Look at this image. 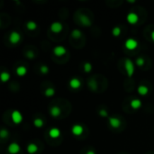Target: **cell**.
I'll list each match as a JSON object with an SVG mask.
<instances>
[{
    "label": "cell",
    "mask_w": 154,
    "mask_h": 154,
    "mask_svg": "<svg viewBox=\"0 0 154 154\" xmlns=\"http://www.w3.org/2000/svg\"><path fill=\"white\" fill-rule=\"evenodd\" d=\"M71 132L74 135L79 136L83 134V132H84V128H83V126L80 125V124H75L71 128Z\"/></svg>",
    "instance_id": "30bf717a"
},
{
    "label": "cell",
    "mask_w": 154,
    "mask_h": 154,
    "mask_svg": "<svg viewBox=\"0 0 154 154\" xmlns=\"http://www.w3.org/2000/svg\"><path fill=\"white\" fill-rule=\"evenodd\" d=\"M121 32L122 31H121V28L119 26H115V27H114V29L112 31V34L114 37H118L121 34Z\"/></svg>",
    "instance_id": "484cf974"
},
{
    "label": "cell",
    "mask_w": 154,
    "mask_h": 154,
    "mask_svg": "<svg viewBox=\"0 0 154 154\" xmlns=\"http://www.w3.org/2000/svg\"><path fill=\"white\" fill-rule=\"evenodd\" d=\"M20 40H21V35H20V33L18 32L13 31V32L10 33V35H9V41H10L11 43L16 44V43H18L20 42Z\"/></svg>",
    "instance_id": "3957f363"
},
{
    "label": "cell",
    "mask_w": 154,
    "mask_h": 154,
    "mask_svg": "<svg viewBox=\"0 0 154 154\" xmlns=\"http://www.w3.org/2000/svg\"><path fill=\"white\" fill-rule=\"evenodd\" d=\"M98 114H99V115L101 116V117H108V112L106 111L105 109H101V110H99V112H98Z\"/></svg>",
    "instance_id": "f546056e"
},
{
    "label": "cell",
    "mask_w": 154,
    "mask_h": 154,
    "mask_svg": "<svg viewBox=\"0 0 154 154\" xmlns=\"http://www.w3.org/2000/svg\"><path fill=\"white\" fill-rule=\"evenodd\" d=\"M135 62H136V65L138 67H143L144 65V63H145V61H144V59L143 57H139Z\"/></svg>",
    "instance_id": "f1b7e54d"
},
{
    "label": "cell",
    "mask_w": 154,
    "mask_h": 154,
    "mask_svg": "<svg viewBox=\"0 0 154 154\" xmlns=\"http://www.w3.org/2000/svg\"><path fill=\"white\" fill-rule=\"evenodd\" d=\"M150 36H151V39H152V41L154 42V31L151 32V34H150Z\"/></svg>",
    "instance_id": "d6a6232c"
},
{
    "label": "cell",
    "mask_w": 154,
    "mask_h": 154,
    "mask_svg": "<svg viewBox=\"0 0 154 154\" xmlns=\"http://www.w3.org/2000/svg\"><path fill=\"white\" fill-rule=\"evenodd\" d=\"M126 20H127V22L130 23V25H135V23H137V22L139 20V17H138V16L135 13H133V12H131V13H129L127 15Z\"/></svg>",
    "instance_id": "ba28073f"
},
{
    "label": "cell",
    "mask_w": 154,
    "mask_h": 154,
    "mask_svg": "<svg viewBox=\"0 0 154 154\" xmlns=\"http://www.w3.org/2000/svg\"><path fill=\"white\" fill-rule=\"evenodd\" d=\"M50 114L52 117L57 118L61 115V109L59 107V106H52V107L50 109Z\"/></svg>",
    "instance_id": "4fadbf2b"
},
{
    "label": "cell",
    "mask_w": 154,
    "mask_h": 154,
    "mask_svg": "<svg viewBox=\"0 0 154 154\" xmlns=\"http://www.w3.org/2000/svg\"><path fill=\"white\" fill-rule=\"evenodd\" d=\"M25 56H26L27 59H29V60H32V59H34L35 54H34V52H33L32 51H28V52L25 53Z\"/></svg>",
    "instance_id": "4dcf8cb0"
},
{
    "label": "cell",
    "mask_w": 154,
    "mask_h": 154,
    "mask_svg": "<svg viewBox=\"0 0 154 154\" xmlns=\"http://www.w3.org/2000/svg\"><path fill=\"white\" fill-rule=\"evenodd\" d=\"M69 87L72 89H78L81 87V81L77 78H73L69 80Z\"/></svg>",
    "instance_id": "8fae6325"
},
{
    "label": "cell",
    "mask_w": 154,
    "mask_h": 154,
    "mask_svg": "<svg viewBox=\"0 0 154 154\" xmlns=\"http://www.w3.org/2000/svg\"><path fill=\"white\" fill-rule=\"evenodd\" d=\"M37 23L33 22V21H28L26 23V28L29 30V31H34L35 29L37 28Z\"/></svg>",
    "instance_id": "d6986e66"
},
{
    "label": "cell",
    "mask_w": 154,
    "mask_h": 154,
    "mask_svg": "<svg viewBox=\"0 0 154 154\" xmlns=\"http://www.w3.org/2000/svg\"><path fill=\"white\" fill-rule=\"evenodd\" d=\"M33 125L37 128H41L43 126V121L41 119V118H35L33 120Z\"/></svg>",
    "instance_id": "cb8c5ba5"
},
{
    "label": "cell",
    "mask_w": 154,
    "mask_h": 154,
    "mask_svg": "<svg viewBox=\"0 0 154 154\" xmlns=\"http://www.w3.org/2000/svg\"><path fill=\"white\" fill-rule=\"evenodd\" d=\"M9 79H10V74L8 72L4 71V72H2L1 74H0V80H1L3 83H6V82L9 81Z\"/></svg>",
    "instance_id": "ffe728a7"
},
{
    "label": "cell",
    "mask_w": 154,
    "mask_h": 154,
    "mask_svg": "<svg viewBox=\"0 0 154 154\" xmlns=\"http://www.w3.org/2000/svg\"><path fill=\"white\" fill-rule=\"evenodd\" d=\"M8 135H9V133L6 129L2 128L1 130H0V138L1 139H6V137H8Z\"/></svg>",
    "instance_id": "4316f807"
},
{
    "label": "cell",
    "mask_w": 154,
    "mask_h": 154,
    "mask_svg": "<svg viewBox=\"0 0 154 154\" xmlns=\"http://www.w3.org/2000/svg\"><path fill=\"white\" fill-rule=\"evenodd\" d=\"M127 3H135V1H130V0H128Z\"/></svg>",
    "instance_id": "836d02e7"
},
{
    "label": "cell",
    "mask_w": 154,
    "mask_h": 154,
    "mask_svg": "<svg viewBox=\"0 0 154 154\" xmlns=\"http://www.w3.org/2000/svg\"><path fill=\"white\" fill-rule=\"evenodd\" d=\"M124 68H125V70H126L127 76L129 78H131L134 73V62L130 60V59H125Z\"/></svg>",
    "instance_id": "6da1fadb"
},
{
    "label": "cell",
    "mask_w": 154,
    "mask_h": 154,
    "mask_svg": "<svg viewBox=\"0 0 154 154\" xmlns=\"http://www.w3.org/2000/svg\"><path fill=\"white\" fill-rule=\"evenodd\" d=\"M108 122L111 127L116 129V128H119L121 125V121L119 118L117 117H109L108 118Z\"/></svg>",
    "instance_id": "9c48e42d"
},
{
    "label": "cell",
    "mask_w": 154,
    "mask_h": 154,
    "mask_svg": "<svg viewBox=\"0 0 154 154\" xmlns=\"http://www.w3.org/2000/svg\"><path fill=\"white\" fill-rule=\"evenodd\" d=\"M79 21H80V23L83 25V26H87V27H89L92 25V22L91 20L89 19L88 16H87L86 15H80L79 16Z\"/></svg>",
    "instance_id": "52a82bcc"
},
{
    "label": "cell",
    "mask_w": 154,
    "mask_h": 154,
    "mask_svg": "<svg viewBox=\"0 0 154 154\" xmlns=\"http://www.w3.org/2000/svg\"><path fill=\"white\" fill-rule=\"evenodd\" d=\"M38 151V147L36 144L34 143H30L28 146H27V152L29 154H34Z\"/></svg>",
    "instance_id": "ac0fdd59"
},
{
    "label": "cell",
    "mask_w": 154,
    "mask_h": 154,
    "mask_svg": "<svg viewBox=\"0 0 154 154\" xmlns=\"http://www.w3.org/2000/svg\"><path fill=\"white\" fill-rule=\"evenodd\" d=\"M49 134L52 138L53 139H56L58 137H60L61 136V130L59 129V128H56V127H53L50 130V132H49Z\"/></svg>",
    "instance_id": "5bb4252c"
},
{
    "label": "cell",
    "mask_w": 154,
    "mask_h": 154,
    "mask_svg": "<svg viewBox=\"0 0 154 154\" xmlns=\"http://www.w3.org/2000/svg\"><path fill=\"white\" fill-rule=\"evenodd\" d=\"M26 73H27V69L25 66H19V67H17V69H16V74L19 77L25 76Z\"/></svg>",
    "instance_id": "e0dca14e"
},
{
    "label": "cell",
    "mask_w": 154,
    "mask_h": 154,
    "mask_svg": "<svg viewBox=\"0 0 154 154\" xmlns=\"http://www.w3.org/2000/svg\"><path fill=\"white\" fill-rule=\"evenodd\" d=\"M71 36H72V38H74V39H79V38L82 36V32H81V31H79L78 29H75V30H73L72 32H71Z\"/></svg>",
    "instance_id": "603a6c76"
},
{
    "label": "cell",
    "mask_w": 154,
    "mask_h": 154,
    "mask_svg": "<svg viewBox=\"0 0 154 154\" xmlns=\"http://www.w3.org/2000/svg\"><path fill=\"white\" fill-rule=\"evenodd\" d=\"M44 95H45V97H53L54 95H55V90H54V88H46V90H45V92H44Z\"/></svg>",
    "instance_id": "44dd1931"
},
{
    "label": "cell",
    "mask_w": 154,
    "mask_h": 154,
    "mask_svg": "<svg viewBox=\"0 0 154 154\" xmlns=\"http://www.w3.org/2000/svg\"><path fill=\"white\" fill-rule=\"evenodd\" d=\"M130 105H131L132 108L137 110V109H140V108L141 107V105H143V103H141V101L139 98H135V99H133V100L131 101Z\"/></svg>",
    "instance_id": "9a60e30c"
},
{
    "label": "cell",
    "mask_w": 154,
    "mask_h": 154,
    "mask_svg": "<svg viewBox=\"0 0 154 154\" xmlns=\"http://www.w3.org/2000/svg\"><path fill=\"white\" fill-rule=\"evenodd\" d=\"M137 91L141 96H147L149 93V88L143 85H140L137 88Z\"/></svg>",
    "instance_id": "2e32d148"
},
{
    "label": "cell",
    "mask_w": 154,
    "mask_h": 154,
    "mask_svg": "<svg viewBox=\"0 0 154 154\" xmlns=\"http://www.w3.org/2000/svg\"><path fill=\"white\" fill-rule=\"evenodd\" d=\"M88 87H89V88L92 91H97V81L95 79H91L88 82Z\"/></svg>",
    "instance_id": "7402d4cb"
},
{
    "label": "cell",
    "mask_w": 154,
    "mask_h": 154,
    "mask_svg": "<svg viewBox=\"0 0 154 154\" xmlns=\"http://www.w3.org/2000/svg\"><path fill=\"white\" fill-rule=\"evenodd\" d=\"M40 71H41V73L43 74V75L48 74V73H49V67L46 66V65H42L41 68H40Z\"/></svg>",
    "instance_id": "83f0119b"
},
{
    "label": "cell",
    "mask_w": 154,
    "mask_h": 154,
    "mask_svg": "<svg viewBox=\"0 0 154 154\" xmlns=\"http://www.w3.org/2000/svg\"><path fill=\"white\" fill-rule=\"evenodd\" d=\"M124 46H125V48L127 50H134L137 48V46H138V42L133 38H130L128 40H126L125 43H124Z\"/></svg>",
    "instance_id": "277c9868"
},
{
    "label": "cell",
    "mask_w": 154,
    "mask_h": 154,
    "mask_svg": "<svg viewBox=\"0 0 154 154\" xmlns=\"http://www.w3.org/2000/svg\"><path fill=\"white\" fill-rule=\"evenodd\" d=\"M67 50L65 47L63 46H56L55 48L53 49V53L54 55L58 56V57H60V56H62L66 53Z\"/></svg>",
    "instance_id": "7c38bea8"
},
{
    "label": "cell",
    "mask_w": 154,
    "mask_h": 154,
    "mask_svg": "<svg viewBox=\"0 0 154 154\" xmlns=\"http://www.w3.org/2000/svg\"><path fill=\"white\" fill-rule=\"evenodd\" d=\"M63 30V25L62 23L60 22H54L52 23L51 25V31L54 33H59Z\"/></svg>",
    "instance_id": "5b68a950"
},
{
    "label": "cell",
    "mask_w": 154,
    "mask_h": 154,
    "mask_svg": "<svg viewBox=\"0 0 154 154\" xmlns=\"http://www.w3.org/2000/svg\"><path fill=\"white\" fill-rule=\"evenodd\" d=\"M84 72H86V73H89L91 70H92V69H93V67H92V64L90 63V62H85L84 63Z\"/></svg>",
    "instance_id": "d4e9b609"
},
{
    "label": "cell",
    "mask_w": 154,
    "mask_h": 154,
    "mask_svg": "<svg viewBox=\"0 0 154 154\" xmlns=\"http://www.w3.org/2000/svg\"><path fill=\"white\" fill-rule=\"evenodd\" d=\"M87 154H96V152H95L94 150H88L87 152Z\"/></svg>",
    "instance_id": "1f68e13d"
},
{
    "label": "cell",
    "mask_w": 154,
    "mask_h": 154,
    "mask_svg": "<svg viewBox=\"0 0 154 154\" xmlns=\"http://www.w3.org/2000/svg\"><path fill=\"white\" fill-rule=\"evenodd\" d=\"M11 117H12V121H13L16 124H20L23 121V115L17 110L13 111V113L11 114Z\"/></svg>",
    "instance_id": "7a4b0ae2"
},
{
    "label": "cell",
    "mask_w": 154,
    "mask_h": 154,
    "mask_svg": "<svg viewBox=\"0 0 154 154\" xmlns=\"http://www.w3.org/2000/svg\"><path fill=\"white\" fill-rule=\"evenodd\" d=\"M20 145L17 143H12L9 144L7 150L10 154H17L20 151Z\"/></svg>",
    "instance_id": "8992f818"
}]
</instances>
